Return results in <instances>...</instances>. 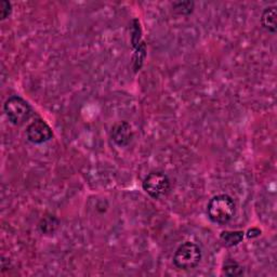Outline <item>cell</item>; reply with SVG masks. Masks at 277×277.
<instances>
[{
	"mask_svg": "<svg viewBox=\"0 0 277 277\" xmlns=\"http://www.w3.org/2000/svg\"><path fill=\"white\" fill-rule=\"evenodd\" d=\"M236 212V205L234 199L226 195L220 194L213 196L207 205L208 218L213 223L225 224L229 223Z\"/></svg>",
	"mask_w": 277,
	"mask_h": 277,
	"instance_id": "6da1fadb",
	"label": "cell"
},
{
	"mask_svg": "<svg viewBox=\"0 0 277 277\" xmlns=\"http://www.w3.org/2000/svg\"><path fill=\"white\" fill-rule=\"evenodd\" d=\"M201 261V250L198 245L186 241L178 247L173 255V263L180 270L189 271L195 268Z\"/></svg>",
	"mask_w": 277,
	"mask_h": 277,
	"instance_id": "7a4b0ae2",
	"label": "cell"
},
{
	"mask_svg": "<svg viewBox=\"0 0 277 277\" xmlns=\"http://www.w3.org/2000/svg\"><path fill=\"white\" fill-rule=\"evenodd\" d=\"M4 111L7 118L14 126L24 125L33 115L30 105L19 96H13L8 99L4 105Z\"/></svg>",
	"mask_w": 277,
	"mask_h": 277,
	"instance_id": "3957f363",
	"label": "cell"
},
{
	"mask_svg": "<svg viewBox=\"0 0 277 277\" xmlns=\"http://www.w3.org/2000/svg\"><path fill=\"white\" fill-rule=\"evenodd\" d=\"M142 187L146 194L154 199H162L170 192V180L168 175L161 171L148 173L142 183Z\"/></svg>",
	"mask_w": 277,
	"mask_h": 277,
	"instance_id": "277c9868",
	"label": "cell"
},
{
	"mask_svg": "<svg viewBox=\"0 0 277 277\" xmlns=\"http://www.w3.org/2000/svg\"><path fill=\"white\" fill-rule=\"evenodd\" d=\"M26 137L30 143L43 144L52 139L53 132L45 120L36 119L27 126Z\"/></svg>",
	"mask_w": 277,
	"mask_h": 277,
	"instance_id": "5b68a950",
	"label": "cell"
},
{
	"mask_svg": "<svg viewBox=\"0 0 277 277\" xmlns=\"http://www.w3.org/2000/svg\"><path fill=\"white\" fill-rule=\"evenodd\" d=\"M111 137L118 146H127L133 138L130 124L127 121H119L115 124L112 128Z\"/></svg>",
	"mask_w": 277,
	"mask_h": 277,
	"instance_id": "8992f818",
	"label": "cell"
},
{
	"mask_svg": "<svg viewBox=\"0 0 277 277\" xmlns=\"http://www.w3.org/2000/svg\"><path fill=\"white\" fill-rule=\"evenodd\" d=\"M277 11L276 7H268L263 11L261 15V23L262 26L271 33H275L277 28Z\"/></svg>",
	"mask_w": 277,
	"mask_h": 277,
	"instance_id": "52a82bcc",
	"label": "cell"
},
{
	"mask_svg": "<svg viewBox=\"0 0 277 277\" xmlns=\"http://www.w3.org/2000/svg\"><path fill=\"white\" fill-rule=\"evenodd\" d=\"M244 238V232L241 231H225L220 235V240L226 247H233L238 245Z\"/></svg>",
	"mask_w": 277,
	"mask_h": 277,
	"instance_id": "ba28073f",
	"label": "cell"
},
{
	"mask_svg": "<svg viewBox=\"0 0 277 277\" xmlns=\"http://www.w3.org/2000/svg\"><path fill=\"white\" fill-rule=\"evenodd\" d=\"M222 272L224 275L230 277L240 276L244 273V267L234 259H226L222 265Z\"/></svg>",
	"mask_w": 277,
	"mask_h": 277,
	"instance_id": "9c48e42d",
	"label": "cell"
},
{
	"mask_svg": "<svg viewBox=\"0 0 277 277\" xmlns=\"http://www.w3.org/2000/svg\"><path fill=\"white\" fill-rule=\"evenodd\" d=\"M145 56H146V45L145 43L142 41L141 45L138 48H136V53H134V56H133V70L136 73L141 70V67L142 65H143V62L145 60Z\"/></svg>",
	"mask_w": 277,
	"mask_h": 277,
	"instance_id": "30bf717a",
	"label": "cell"
},
{
	"mask_svg": "<svg viewBox=\"0 0 277 277\" xmlns=\"http://www.w3.org/2000/svg\"><path fill=\"white\" fill-rule=\"evenodd\" d=\"M57 226H58V221L56 218L53 216H48L41 220L39 224V229L43 233L51 234L57 229Z\"/></svg>",
	"mask_w": 277,
	"mask_h": 277,
	"instance_id": "8fae6325",
	"label": "cell"
},
{
	"mask_svg": "<svg viewBox=\"0 0 277 277\" xmlns=\"http://www.w3.org/2000/svg\"><path fill=\"white\" fill-rule=\"evenodd\" d=\"M173 10L182 15H188L194 10V3L193 2H179L172 4Z\"/></svg>",
	"mask_w": 277,
	"mask_h": 277,
	"instance_id": "7c38bea8",
	"label": "cell"
},
{
	"mask_svg": "<svg viewBox=\"0 0 277 277\" xmlns=\"http://www.w3.org/2000/svg\"><path fill=\"white\" fill-rule=\"evenodd\" d=\"M131 43L133 48H138L141 45V27H140V22L138 20L133 21Z\"/></svg>",
	"mask_w": 277,
	"mask_h": 277,
	"instance_id": "4fadbf2b",
	"label": "cell"
},
{
	"mask_svg": "<svg viewBox=\"0 0 277 277\" xmlns=\"http://www.w3.org/2000/svg\"><path fill=\"white\" fill-rule=\"evenodd\" d=\"M11 12L12 5L9 2H6V0L0 2V19L6 20L7 18H9Z\"/></svg>",
	"mask_w": 277,
	"mask_h": 277,
	"instance_id": "5bb4252c",
	"label": "cell"
}]
</instances>
